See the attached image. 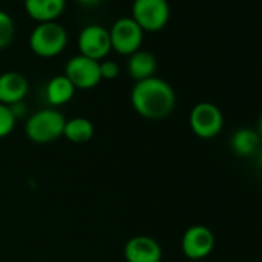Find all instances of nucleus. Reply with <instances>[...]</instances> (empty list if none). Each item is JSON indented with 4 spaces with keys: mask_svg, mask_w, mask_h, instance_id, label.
I'll use <instances>...</instances> for the list:
<instances>
[{
    "mask_svg": "<svg viewBox=\"0 0 262 262\" xmlns=\"http://www.w3.org/2000/svg\"><path fill=\"white\" fill-rule=\"evenodd\" d=\"M67 119L54 108H45L30 116L25 125V133L36 144H50L63 136Z\"/></svg>",
    "mask_w": 262,
    "mask_h": 262,
    "instance_id": "f03ea898",
    "label": "nucleus"
},
{
    "mask_svg": "<svg viewBox=\"0 0 262 262\" xmlns=\"http://www.w3.org/2000/svg\"><path fill=\"white\" fill-rule=\"evenodd\" d=\"M123 256L126 262H161L162 247L156 239L141 234L125 244Z\"/></svg>",
    "mask_w": 262,
    "mask_h": 262,
    "instance_id": "9d476101",
    "label": "nucleus"
},
{
    "mask_svg": "<svg viewBox=\"0 0 262 262\" xmlns=\"http://www.w3.org/2000/svg\"><path fill=\"white\" fill-rule=\"evenodd\" d=\"M16 36V25L13 17L0 10V50L11 45Z\"/></svg>",
    "mask_w": 262,
    "mask_h": 262,
    "instance_id": "f3484780",
    "label": "nucleus"
},
{
    "mask_svg": "<svg viewBox=\"0 0 262 262\" xmlns=\"http://www.w3.org/2000/svg\"><path fill=\"white\" fill-rule=\"evenodd\" d=\"M99 67H100V77L105 79V80H111V79H116L120 73V68L117 65V62L114 60H110V59H103L99 62Z\"/></svg>",
    "mask_w": 262,
    "mask_h": 262,
    "instance_id": "6ab92c4d",
    "label": "nucleus"
},
{
    "mask_svg": "<svg viewBox=\"0 0 262 262\" xmlns=\"http://www.w3.org/2000/svg\"><path fill=\"white\" fill-rule=\"evenodd\" d=\"M27 14L37 24L57 22L63 14L67 0H27L24 4Z\"/></svg>",
    "mask_w": 262,
    "mask_h": 262,
    "instance_id": "f8f14e48",
    "label": "nucleus"
},
{
    "mask_svg": "<svg viewBox=\"0 0 262 262\" xmlns=\"http://www.w3.org/2000/svg\"><path fill=\"white\" fill-rule=\"evenodd\" d=\"M158 68V62L156 57L148 53V51H136L131 56H128V62H126V70L131 79H135L136 82L150 79L155 76Z\"/></svg>",
    "mask_w": 262,
    "mask_h": 262,
    "instance_id": "ddd939ff",
    "label": "nucleus"
},
{
    "mask_svg": "<svg viewBox=\"0 0 262 262\" xmlns=\"http://www.w3.org/2000/svg\"><path fill=\"white\" fill-rule=\"evenodd\" d=\"M65 76L74 85L76 90H91L102 80L100 67L97 60L85 56H74L65 65Z\"/></svg>",
    "mask_w": 262,
    "mask_h": 262,
    "instance_id": "6e6552de",
    "label": "nucleus"
},
{
    "mask_svg": "<svg viewBox=\"0 0 262 262\" xmlns=\"http://www.w3.org/2000/svg\"><path fill=\"white\" fill-rule=\"evenodd\" d=\"M30 83L27 77L17 71L0 74V103L7 106L19 105L28 94Z\"/></svg>",
    "mask_w": 262,
    "mask_h": 262,
    "instance_id": "9b49d317",
    "label": "nucleus"
},
{
    "mask_svg": "<svg viewBox=\"0 0 262 262\" xmlns=\"http://www.w3.org/2000/svg\"><path fill=\"white\" fill-rule=\"evenodd\" d=\"M230 147L237 156L248 158L259 147V133L250 128H241L231 136Z\"/></svg>",
    "mask_w": 262,
    "mask_h": 262,
    "instance_id": "dca6fc26",
    "label": "nucleus"
},
{
    "mask_svg": "<svg viewBox=\"0 0 262 262\" xmlns=\"http://www.w3.org/2000/svg\"><path fill=\"white\" fill-rule=\"evenodd\" d=\"M214 234L205 225H193L190 227L181 241L182 253L191 260L205 259L214 248Z\"/></svg>",
    "mask_w": 262,
    "mask_h": 262,
    "instance_id": "1a4fd4ad",
    "label": "nucleus"
},
{
    "mask_svg": "<svg viewBox=\"0 0 262 262\" xmlns=\"http://www.w3.org/2000/svg\"><path fill=\"white\" fill-rule=\"evenodd\" d=\"M129 100L139 116L159 120L173 113L176 106V93L168 82L153 76L135 83Z\"/></svg>",
    "mask_w": 262,
    "mask_h": 262,
    "instance_id": "f257e3e1",
    "label": "nucleus"
},
{
    "mask_svg": "<svg viewBox=\"0 0 262 262\" xmlns=\"http://www.w3.org/2000/svg\"><path fill=\"white\" fill-rule=\"evenodd\" d=\"M259 136L262 138V116H260V119H259Z\"/></svg>",
    "mask_w": 262,
    "mask_h": 262,
    "instance_id": "412c9836",
    "label": "nucleus"
},
{
    "mask_svg": "<svg viewBox=\"0 0 262 262\" xmlns=\"http://www.w3.org/2000/svg\"><path fill=\"white\" fill-rule=\"evenodd\" d=\"M19 2H24V4H25V2H27V0H19Z\"/></svg>",
    "mask_w": 262,
    "mask_h": 262,
    "instance_id": "4be33fe9",
    "label": "nucleus"
},
{
    "mask_svg": "<svg viewBox=\"0 0 262 262\" xmlns=\"http://www.w3.org/2000/svg\"><path fill=\"white\" fill-rule=\"evenodd\" d=\"M76 93L74 85L68 80L65 74L53 77L45 88V96L50 105L53 106H60L68 103Z\"/></svg>",
    "mask_w": 262,
    "mask_h": 262,
    "instance_id": "4468645a",
    "label": "nucleus"
},
{
    "mask_svg": "<svg viewBox=\"0 0 262 262\" xmlns=\"http://www.w3.org/2000/svg\"><path fill=\"white\" fill-rule=\"evenodd\" d=\"M191 262H202V260H191Z\"/></svg>",
    "mask_w": 262,
    "mask_h": 262,
    "instance_id": "5701e85b",
    "label": "nucleus"
},
{
    "mask_svg": "<svg viewBox=\"0 0 262 262\" xmlns=\"http://www.w3.org/2000/svg\"><path fill=\"white\" fill-rule=\"evenodd\" d=\"M190 126L201 139H213L224 128L222 111L211 102H199L190 113Z\"/></svg>",
    "mask_w": 262,
    "mask_h": 262,
    "instance_id": "423d86ee",
    "label": "nucleus"
},
{
    "mask_svg": "<svg viewBox=\"0 0 262 262\" xmlns=\"http://www.w3.org/2000/svg\"><path fill=\"white\" fill-rule=\"evenodd\" d=\"M77 2L83 7H96L102 2V0H77Z\"/></svg>",
    "mask_w": 262,
    "mask_h": 262,
    "instance_id": "aec40b11",
    "label": "nucleus"
},
{
    "mask_svg": "<svg viewBox=\"0 0 262 262\" xmlns=\"http://www.w3.org/2000/svg\"><path fill=\"white\" fill-rule=\"evenodd\" d=\"M131 19L144 33H158L164 30L170 20L168 0H133Z\"/></svg>",
    "mask_w": 262,
    "mask_h": 262,
    "instance_id": "20e7f679",
    "label": "nucleus"
},
{
    "mask_svg": "<svg viewBox=\"0 0 262 262\" xmlns=\"http://www.w3.org/2000/svg\"><path fill=\"white\" fill-rule=\"evenodd\" d=\"M108 33L111 40V50H114L120 56H131L133 53L139 51L144 42L142 28L131 17L117 19L111 25Z\"/></svg>",
    "mask_w": 262,
    "mask_h": 262,
    "instance_id": "39448f33",
    "label": "nucleus"
},
{
    "mask_svg": "<svg viewBox=\"0 0 262 262\" xmlns=\"http://www.w3.org/2000/svg\"><path fill=\"white\" fill-rule=\"evenodd\" d=\"M68 45V33L59 22L37 24L30 34L31 51L43 59L59 56Z\"/></svg>",
    "mask_w": 262,
    "mask_h": 262,
    "instance_id": "7ed1b4c3",
    "label": "nucleus"
},
{
    "mask_svg": "<svg viewBox=\"0 0 262 262\" xmlns=\"http://www.w3.org/2000/svg\"><path fill=\"white\" fill-rule=\"evenodd\" d=\"M94 136V125L85 117H74L67 120L63 128V138L74 144H83Z\"/></svg>",
    "mask_w": 262,
    "mask_h": 262,
    "instance_id": "2eb2a0df",
    "label": "nucleus"
},
{
    "mask_svg": "<svg viewBox=\"0 0 262 262\" xmlns=\"http://www.w3.org/2000/svg\"><path fill=\"white\" fill-rule=\"evenodd\" d=\"M77 47L80 56H85L93 60H103L111 51V40L110 33L102 25H86L82 28L77 37Z\"/></svg>",
    "mask_w": 262,
    "mask_h": 262,
    "instance_id": "0eeeda50",
    "label": "nucleus"
},
{
    "mask_svg": "<svg viewBox=\"0 0 262 262\" xmlns=\"http://www.w3.org/2000/svg\"><path fill=\"white\" fill-rule=\"evenodd\" d=\"M16 126V113L11 106L0 103V139L11 135Z\"/></svg>",
    "mask_w": 262,
    "mask_h": 262,
    "instance_id": "a211bd4d",
    "label": "nucleus"
}]
</instances>
